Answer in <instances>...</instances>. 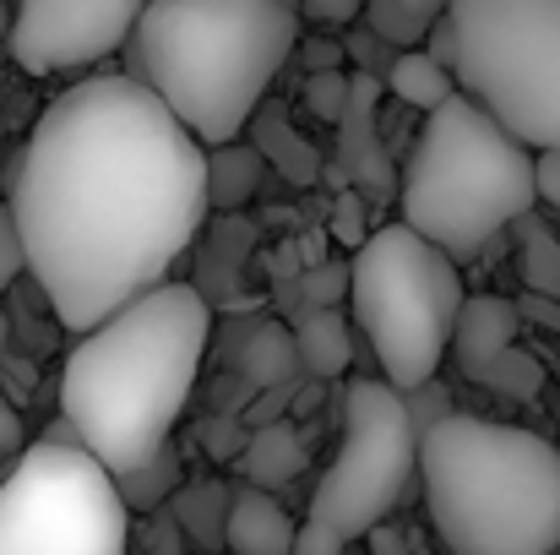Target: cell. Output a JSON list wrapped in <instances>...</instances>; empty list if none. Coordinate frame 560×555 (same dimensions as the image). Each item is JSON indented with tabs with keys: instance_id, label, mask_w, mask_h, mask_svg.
<instances>
[{
	"instance_id": "obj_1",
	"label": "cell",
	"mask_w": 560,
	"mask_h": 555,
	"mask_svg": "<svg viewBox=\"0 0 560 555\" xmlns=\"http://www.w3.org/2000/svg\"><path fill=\"white\" fill-rule=\"evenodd\" d=\"M5 207L38 294L82 338L170 284L207 218V148L137 77H88L33 120Z\"/></svg>"
},
{
	"instance_id": "obj_2",
	"label": "cell",
	"mask_w": 560,
	"mask_h": 555,
	"mask_svg": "<svg viewBox=\"0 0 560 555\" xmlns=\"http://www.w3.org/2000/svg\"><path fill=\"white\" fill-rule=\"evenodd\" d=\"M207 338L212 305L175 278L77 338L60 366V419L109 479L170 447L207 360Z\"/></svg>"
},
{
	"instance_id": "obj_3",
	"label": "cell",
	"mask_w": 560,
	"mask_h": 555,
	"mask_svg": "<svg viewBox=\"0 0 560 555\" xmlns=\"http://www.w3.org/2000/svg\"><path fill=\"white\" fill-rule=\"evenodd\" d=\"M300 44L289 0H148L131 33V77L201 148H229Z\"/></svg>"
},
{
	"instance_id": "obj_4",
	"label": "cell",
	"mask_w": 560,
	"mask_h": 555,
	"mask_svg": "<svg viewBox=\"0 0 560 555\" xmlns=\"http://www.w3.org/2000/svg\"><path fill=\"white\" fill-rule=\"evenodd\" d=\"M419 479L452 555L560 551V452L545 436L452 408L419 430Z\"/></svg>"
},
{
	"instance_id": "obj_5",
	"label": "cell",
	"mask_w": 560,
	"mask_h": 555,
	"mask_svg": "<svg viewBox=\"0 0 560 555\" xmlns=\"http://www.w3.org/2000/svg\"><path fill=\"white\" fill-rule=\"evenodd\" d=\"M534 201V153L468 93H452L424 115L397 190L402 229H413L452 262H468L501 229L528 218Z\"/></svg>"
},
{
	"instance_id": "obj_6",
	"label": "cell",
	"mask_w": 560,
	"mask_h": 555,
	"mask_svg": "<svg viewBox=\"0 0 560 555\" xmlns=\"http://www.w3.org/2000/svg\"><path fill=\"white\" fill-rule=\"evenodd\" d=\"M349 305L392 392L435 381L452 355V327L463 311V278L446 251L402 223L365 234L349 262Z\"/></svg>"
},
{
	"instance_id": "obj_7",
	"label": "cell",
	"mask_w": 560,
	"mask_h": 555,
	"mask_svg": "<svg viewBox=\"0 0 560 555\" xmlns=\"http://www.w3.org/2000/svg\"><path fill=\"white\" fill-rule=\"evenodd\" d=\"M457 93L528 153L560 148V0H446Z\"/></svg>"
},
{
	"instance_id": "obj_8",
	"label": "cell",
	"mask_w": 560,
	"mask_h": 555,
	"mask_svg": "<svg viewBox=\"0 0 560 555\" xmlns=\"http://www.w3.org/2000/svg\"><path fill=\"white\" fill-rule=\"evenodd\" d=\"M419 474V430L402 392L386 381H354L343 392V441L322 474L311 512L294 534V555H343L354 540L381 529Z\"/></svg>"
},
{
	"instance_id": "obj_9",
	"label": "cell",
	"mask_w": 560,
	"mask_h": 555,
	"mask_svg": "<svg viewBox=\"0 0 560 555\" xmlns=\"http://www.w3.org/2000/svg\"><path fill=\"white\" fill-rule=\"evenodd\" d=\"M131 512L82 452L33 441L0 479V555H126Z\"/></svg>"
},
{
	"instance_id": "obj_10",
	"label": "cell",
	"mask_w": 560,
	"mask_h": 555,
	"mask_svg": "<svg viewBox=\"0 0 560 555\" xmlns=\"http://www.w3.org/2000/svg\"><path fill=\"white\" fill-rule=\"evenodd\" d=\"M148 0H16L11 16V60L27 77L82 71L131 44Z\"/></svg>"
},
{
	"instance_id": "obj_11",
	"label": "cell",
	"mask_w": 560,
	"mask_h": 555,
	"mask_svg": "<svg viewBox=\"0 0 560 555\" xmlns=\"http://www.w3.org/2000/svg\"><path fill=\"white\" fill-rule=\"evenodd\" d=\"M517 327H523V311L512 300H501V294H463V311H457V327H452L457 366L479 381L506 349H517Z\"/></svg>"
},
{
	"instance_id": "obj_12",
	"label": "cell",
	"mask_w": 560,
	"mask_h": 555,
	"mask_svg": "<svg viewBox=\"0 0 560 555\" xmlns=\"http://www.w3.org/2000/svg\"><path fill=\"white\" fill-rule=\"evenodd\" d=\"M294 518L267 490H240L223 512V545L234 555H294Z\"/></svg>"
},
{
	"instance_id": "obj_13",
	"label": "cell",
	"mask_w": 560,
	"mask_h": 555,
	"mask_svg": "<svg viewBox=\"0 0 560 555\" xmlns=\"http://www.w3.org/2000/svg\"><path fill=\"white\" fill-rule=\"evenodd\" d=\"M300 463H305V452H300V436H294V425H261L250 441H245V452H240V469H245V479H250V490H278V485H289L294 474H300Z\"/></svg>"
},
{
	"instance_id": "obj_14",
	"label": "cell",
	"mask_w": 560,
	"mask_h": 555,
	"mask_svg": "<svg viewBox=\"0 0 560 555\" xmlns=\"http://www.w3.org/2000/svg\"><path fill=\"white\" fill-rule=\"evenodd\" d=\"M386 88H392L397 104L430 115V109H441V104L457 93V77H452L446 66H435L424 49H402V55H392V66H386Z\"/></svg>"
},
{
	"instance_id": "obj_15",
	"label": "cell",
	"mask_w": 560,
	"mask_h": 555,
	"mask_svg": "<svg viewBox=\"0 0 560 555\" xmlns=\"http://www.w3.org/2000/svg\"><path fill=\"white\" fill-rule=\"evenodd\" d=\"M256 185H261V153L256 148H240V142L207 148V207L234 212L256 196Z\"/></svg>"
},
{
	"instance_id": "obj_16",
	"label": "cell",
	"mask_w": 560,
	"mask_h": 555,
	"mask_svg": "<svg viewBox=\"0 0 560 555\" xmlns=\"http://www.w3.org/2000/svg\"><path fill=\"white\" fill-rule=\"evenodd\" d=\"M294 355L305 360L311 375H343L349 355H354V333L338 311H311L294 333Z\"/></svg>"
},
{
	"instance_id": "obj_17",
	"label": "cell",
	"mask_w": 560,
	"mask_h": 555,
	"mask_svg": "<svg viewBox=\"0 0 560 555\" xmlns=\"http://www.w3.org/2000/svg\"><path fill=\"white\" fill-rule=\"evenodd\" d=\"M175 485H180V458H175V447H164L153 463H142V469H131V474L115 479L126 512H159L164 496H170Z\"/></svg>"
},
{
	"instance_id": "obj_18",
	"label": "cell",
	"mask_w": 560,
	"mask_h": 555,
	"mask_svg": "<svg viewBox=\"0 0 560 555\" xmlns=\"http://www.w3.org/2000/svg\"><path fill=\"white\" fill-rule=\"evenodd\" d=\"M512 229L528 240V245H523V278H528V289H534L539 300H545V294H556L560 300V240L534 218V212L517 218Z\"/></svg>"
},
{
	"instance_id": "obj_19",
	"label": "cell",
	"mask_w": 560,
	"mask_h": 555,
	"mask_svg": "<svg viewBox=\"0 0 560 555\" xmlns=\"http://www.w3.org/2000/svg\"><path fill=\"white\" fill-rule=\"evenodd\" d=\"M360 16H365V33L381 38L386 49H397V55H402V49H419L424 33H430V22H419L402 0H365Z\"/></svg>"
},
{
	"instance_id": "obj_20",
	"label": "cell",
	"mask_w": 560,
	"mask_h": 555,
	"mask_svg": "<svg viewBox=\"0 0 560 555\" xmlns=\"http://www.w3.org/2000/svg\"><path fill=\"white\" fill-rule=\"evenodd\" d=\"M479 386H495V392H506V397H534V392L545 386V370L534 366L523 349H506L495 366L479 375Z\"/></svg>"
},
{
	"instance_id": "obj_21",
	"label": "cell",
	"mask_w": 560,
	"mask_h": 555,
	"mask_svg": "<svg viewBox=\"0 0 560 555\" xmlns=\"http://www.w3.org/2000/svg\"><path fill=\"white\" fill-rule=\"evenodd\" d=\"M305 104L322 115V120H343V109H349V77L343 71H316L311 82H305Z\"/></svg>"
},
{
	"instance_id": "obj_22",
	"label": "cell",
	"mask_w": 560,
	"mask_h": 555,
	"mask_svg": "<svg viewBox=\"0 0 560 555\" xmlns=\"http://www.w3.org/2000/svg\"><path fill=\"white\" fill-rule=\"evenodd\" d=\"M343 294H349V267H343V262H316V267L305 273V300H311L316 311H332Z\"/></svg>"
},
{
	"instance_id": "obj_23",
	"label": "cell",
	"mask_w": 560,
	"mask_h": 555,
	"mask_svg": "<svg viewBox=\"0 0 560 555\" xmlns=\"http://www.w3.org/2000/svg\"><path fill=\"white\" fill-rule=\"evenodd\" d=\"M27 273V256H22V234H16V218L11 207L0 201V289H11V278Z\"/></svg>"
},
{
	"instance_id": "obj_24",
	"label": "cell",
	"mask_w": 560,
	"mask_h": 555,
	"mask_svg": "<svg viewBox=\"0 0 560 555\" xmlns=\"http://www.w3.org/2000/svg\"><path fill=\"white\" fill-rule=\"evenodd\" d=\"M294 5H300V16L316 22V27H349V22L365 11V0H294Z\"/></svg>"
},
{
	"instance_id": "obj_25",
	"label": "cell",
	"mask_w": 560,
	"mask_h": 555,
	"mask_svg": "<svg viewBox=\"0 0 560 555\" xmlns=\"http://www.w3.org/2000/svg\"><path fill=\"white\" fill-rule=\"evenodd\" d=\"M300 55H305V66H311V77L316 71H343V38H305L300 44Z\"/></svg>"
},
{
	"instance_id": "obj_26",
	"label": "cell",
	"mask_w": 560,
	"mask_h": 555,
	"mask_svg": "<svg viewBox=\"0 0 560 555\" xmlns=\"http://www.w3.org/2000/svg\"><path fill=\"white\" fill-rule=\"evenodd\" d=\"M534 196L560 207V148L550 153H534Z\"/></svg>"
},
{
	"instance_id": "obj_27",
	"label": "cell",
	"mask_w": 560,
	"mask_h": 555,
	"mask_svg": "<svg viewBox=\"0 0 560 555\" xmlns=\"http://www.w3.org/2000/svg\"><path fill=\"white\" fill-rule=\"evenodd\" d=\"M338 212H343V218H332V229H338V234H343V240L360 251V245H365V229H360V201H354V196H343V201H338Z\"/></svg>"
},
{
	"instance_id": "obj_28",
	"label": "cell",
	"mask_w": 560,
	"mask_h": 555,
	"mask_svg": "<svg viewBox=\"0 0 560 555\" xmlns=\"http://www.w3.org/2000/svg\"><path fill=\"white\" fill-rule=\"evenodd\" d=\"M11 452H22V414L0 397V458H11Z\"/></svg>"
},
{
	"instance_id": "obj_29",
	"label": "cell",
	"mask_w": 560,
	"mask_h": 555,
	"mask_svg": "<svg viewBox=\"0 0 560 555\" xmlns=\"http://www.w3.org/2000/svg\"><path fill=\"white\" fill-rule=\"evenodd\" d=\"M148 551L153 555H180V529H175V518H159V523L148 529Z\"/></svg>"
},
{
	"instance_id": "obj_30",
	"label": "cell",
	"mask_w": 560,
	"mask_h": 555,
	"mask_svg": "<svg viewBox=\"0 0 560 555\" xmlns=\"http://www.w3.org/2000/svg\"><path fill=\"white\" fill-rule=\"evenodd\" d=\"M365 540H371V555H408V545H402V534H397L392 523H381V529H371Z\"/></svg>"
},
{
	"instance_id": "obj_31",
	"label": "cell",
	"mask_w": 560,
	"mask_h": 555,
	"mask_svg": "<svg viewBox=\"0 0 560 555\" xmlns=\"http://www.w3.org/2000/svg\"><path fill=\"white\" fill-rule=\"evenodd\" d=\"M402 5H408V11L419 16V22H430V27H435V22L446 16V0H402Z\"/></svg>"
},
{
	"instance_id": "obj_32",
	"label": "cell",
	"mask_w": 560,
	"mask_h": 555,
	"mask_svg": "<svg viewBox=\"0 0 560 555\" xmlns=\"http://www.w3.org/2000/svg\"><path fill=\"white\" fill-rule=\"evenodd\" d=\"M0 344H5V316H0Z\"/></svg>"
}]
</instances>
